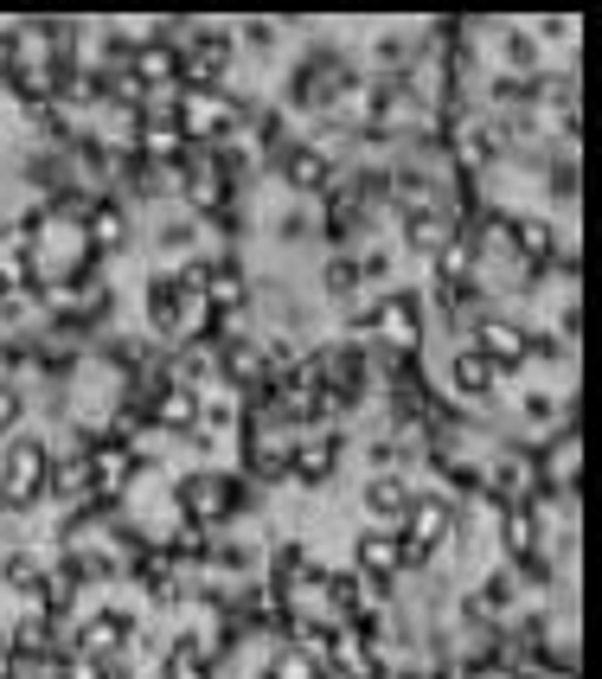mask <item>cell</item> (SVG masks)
<instances>
[{"label": "cell", "mask_w": 602, "mask_h": 679, "mask_svg": "<svg viewBox=\"0 0 602 679\" xmlns=\"http://www.w3.org/2000/svg\"><path fill=\"white\" fill-rule=\"evenodd\" d=\"M46 474H52V449L39 436H20L0 455V513H27L46 500Z\"/></svg>", "instance_id": "cell-1"}, {"label": "cell", "mask_w": 602, "mask_h": 679, "mask_svg": "<svg viewBox=\"0 0 602 679\" xmlns=\"http://www.w3.org/2000/svg\"><path fill=\"white\" fill-rule=\"evenodd\" d=\"M448 525V494H411V513H404V532H397V545H404V564H430L436 551H443Z\"/></svg>", "instance_id": "cell-2"}, {"label": "cell", "mask_w": 602, "mask_h": 679, "mask_svg": "<svg viewBox=\"0 0 602 679\" xmlns=\"http://www.w3.org/2000/svg\"><path fill=\"white\" fill-rule=\"evenodd\" d=\"M199 308V269H167V276H155L148 283V321H155V334H180L186 314Z\"/></svg>", "instance_id": "cell-3"}, {"label": "cell", "mask_w": 602, "mask_h": 679, "mask_svg": "<svg viewBox=\"0 0 602 679\" xmlns=\"http://www.w3.org/2000/svg\"><path fill=\"white\" fill-rule=\"evenodd\" d=\"M237 481L231 474H186L180 481V513L193 525H218V520H231L237 513Z\"/></svg>", "instance_id": "cell-4"}, {"label": "cell", "mask_w": 602, "mask_h": 679, "mask_svg": "<svg viewBox=\"0 0 602 679\" xmlns=\"http://www.w3.org/2000/svg\"><path fill=\"white\" fill-rule=\"evenodd\" d=\"M474 353L506 378V372H520L525 360H532V334H520L513 321H481V327H474Z\"/></svg>", "instance_id": "cell-5"}, {"label": "cell", "mask_w": 602, "mask_h": 679, "mask_svg": "<svg viewBox=\"0 0 602 679\" xmlns=\"http://www.w3.org/2000/svg\"><path fill=\"white\" fill-rule=\"evenodd\" d=\"M135 641V616L129 609H97L90 622H78V653L83 660H109Z\"/></svg>", "instance_id": "cell-6"}, {"label": "cell", "mask_w": 602, "mask_h": 679, "mask_svg": "<svg viewBox=\"0 0 602 679\" xmlns=\"http://www.w3.org/2000/svg\"><path fill=\"white\" fill-rule=\"evenodd\" d=\"M231 122V104L218 90H199V83H180V104H174V129L180 135H211Z\"/></svg>", "instance_id": "cell-7"}, {"label": "cell", "mask_w": 602, "mask_h": 679, "mask_svg": "<svg viewBox=\"0 0 602 679\" xmlns=\"http://www.w3.org/2000/svg\"><path fill=\"white\" fill-rule=\"evenodd\" d=\"M353 564H359V577H372V583H392V577L404 571V545H397V532L366 525V532L353 539Z\"/></svg>", "instance_id": "cell-8"}, {"label": "cell", "mask_w": 602, "mask_h": 679, "mask_svg": "<svg viewBox=\"0 0 602 679\" xmlns=\"http://www.w3.org/2000/svg\"><path fill=\"white\" fill-rule=\"evenodd\" d=\"M366 321H378L392 346H417V340H423V308H417V295H411V288L385 295V302H378V308H372Z\"/></svg>", "instance_id": "cell-9"}, {"label": "cell", "mask_w": 602, "mask_h": 679, "mask_svg": "<svg viewBox=\"0 0 602 679\" xmlns=\"http://www.w3.org/2000/svg\"><path fill=\"white\" fill-rule=\"evenodd\" d=\"M199 417H206V404H199V392H193V385H180V378H174V385H160V392H155V423H160V430L193 436V430H199Z\"/></svg>", "instance_id": "cell-10"}, {"label": "cell", "mask_w": 602, "mask_h": 679, "mask_svg": "<svg viewBox=\"0 0 602 679\" xmlns=\"http://www.w3.org/2000/svg\"><path fill=\"white\" fill-rule=\"evenodd\" d=\"M359 500H366V513L385 525V532H392V525H404V513H411V488H404L397 474H372Z\"/></svg>", "instance_id": "cell-11"}, {"label": "cell", "mask_w": 602, "mask_h": 679, "mask_svg": "<svg viewBox=\"0 0 602 679\" xmlns=\"http://www.w3.org/2000/svg\"><path fill=\"white\" fill-rule=\"evenodd\" d=\"M341 462V443L334 436H308V443H288V474L295 481H327Z\"/></svg>", "instance_id": "cell-12"}, {"label": "cell", "mask_w": 602, "mask_h": 679, "mask_svg": "<svg viewBox=\"0 0 602 679\" xmlns=\"http://www.w3.org/2000/svg\"><path fill=\"white\" fill-rule=\"evenodd\" d=\"M180 46H167V39H155V46H135L129 65H135V83H180Z\"/></svg>", "instance_id": "cell-13"}, {"label": "cell", "mask_w": 602, "mask_h": 679, "mask_svg": "<svg viewBox=\"0 0 602 679\" xmlns=\"http://www.w3.org/2000/svg\"><path fill=\"white\" fill-rule=\"evenodd\" d=\"M283 174H288V186H302V193H327V186H334V160L320 155V148H288Z\"/></svg>", "instance_id": "cell-14"}, {"label": "cell", "mask_w": 602, "mask_h": 679, "mask_svg": "<svg viewBox=\"0 0 602 679\" xmlns=\"http://www.w3.org/2000/svg\"><path fill=\"white\" fill-rule=\"evenodd\" d=\"M448 378H455V392L462 397H494V385H500V372L474 353V346H462L455 360H448Z\"/></svg>", "instance_id": "cell-15"}, {"label": "cell", "mask_w": 602, "mask_h": 679, "mask_svg": "<svg viewBox=\"0 0 602 679\" xmlns=\"http://www.w3.org/2000/svg\"><path fill=\"white\" fill-rule=\"evenodd\" d=\"M122 474H129V449H97L90 462H83V481H90V494H116L122 488Z\"/></svg>", "instance_id": "cell-16"}, {"label": "cell", "mask_w": 602, "mask_h": 679, "mask_svg": "<svg viewBox=\"0 0 602 679\" xmlns=\"http://www.w3.org/2000/svg\"><path fill=\"white\" fill-rule=\"evenodd\" d=\"M468 269H474V244L468 237H443V250H436V276H443L448 295L468 288Z\"/></svg>", "instance_id": "cell-17"}, {"label": "cell", "mask_w": 602, "mask_h": 679, "mask_svg": "<svg viewBox=\"0 0 602 679\" xmlns=\"http://www.w3.org/2000/svg\"><path fill=\"white\" fill-rule=\"evenodd\" d=\"M199 295H206L211 308H237L244 302V276L237 269H199Z\"/></svg>", "instance_id": "cell-18"}, {"label": "cell", "mask_w": 602, "mask_h": 679, "mask_svg": "<svg viewBox=\"0 0 602 679\" xmlns=\"http://www.w3.org/2000/svg\"><path fill=\"white\" fill-rule=\"evenodd\" d=\"M46 494L65 500V506H78V500L90 494V481H83V462H52V474H46Z\"/></svg>", "instance_id": "cell-19"}, {"label": "cell", "mask_w": 602, "mask_h": 679, "mask_svg": "<svg viewBox=\"0 0 602 679\" xmlns=\"http://www.w3.org/2000/svg\"><path fill=\"white\" fill-rule=\"evenodd\" d=\"M443 218H430V211H411V218H404V244H411V250H423V257H436V250H443Z\"/></svg>", "instance_id": "cell-20"}, {"label": "cell", "mask_w": 602, "mask_h": 679, "mask_svg": "<svg viewBox=\"0 0 602 679\" xmlns=\"http://www.w3.org/2000/svg\"><path fill=\"white\" fill-rule=\"evenodd\" d=\"M141 148L155 160H186V135L174 129V122H148V129H141Z\"/></svg>", "instance_id": "cell-21"}, {"label": "cell", "mask_w": 602, "mask_h": 679, "mask_svg": "<svg viewBox=\"0 0 602 679\" xmlns=\"http://www.w3.org/2000/svg\"><path fill=\"white\" fill-rule=\"evenodd\" d=\"M83 232H90V244H122V211L109 206V199H97V206L83 211Z\"/></svg>", "instance_id": "cell-22"}, {"label": "cell", "mask_w": 602, "mask_h": 679, "mask_svg": "<svg viewBox=\"0 0 602 679\" xmlns=\"http://www.w3.org/2000/svg\"><path fill=\"white\" fill-rule=\"evenodd\" d=\"M0 577H7L13 590H27V597H32L46 571H39V558H32V551H7V558H0Z\"/></svg>", "instance_id": "cell-23"}, {"label": "cell", "mask_w": 602, "mask_h": 679, "mask_svg": "<svg viewBox=\"0 0 602 679\" xmlns=\"http://www.w3.org/2000/svg\"><path fill=\"white\" fill-rule=\"evenodd\" d=\"M269 679H334L320 660H308L302 648H283L276 653V667H269Z\"/></svg>", "instance_id": "cell-24"}, {"label": "cell", "mask_w": 602, "mask_h": 679, "mask_svg": "<svg viewBox=\"0 0 602 679\" xmlns=\"http://www.w3.org/2000/svg\"><path fill=\"white\" fill-rule=\"evenodd\" d=\"M500 539H506V551H513V558H525V551H532V513H525V506H506Z\"/></svg>", "instance_id": "cell-25"}, {"label": "cell", "mask_w": 602, "mask_h": 679, "mask_svg": "<svg viewBox=\"0 0 602 679\" xmlns=\"http://www.w3.org/2000/svg\"><path fill=\"white\" fill-rule=\"evenodd\" d=\"M506 232H513V244H520V257H545L551 250V232L545 225H532V218H513Z\"/></svg>", "instance_id": "cell-26"}, {"label": "cell", "mask_w": 602, "mask_h": 679, "mask_svg": "<svg viewBox=\"0 0 602 679\" xmlns=\"http://www.w3.org/2000/svg\"><path fill=\"white\" fill-rule=\"evenodd\" d=\"M506 602H513V577L500 571V577L481 583V602H468V616H481V609H506Z\"/></svg>", "instance_id": "cell-27"}, {"label": "cell", "mask_w": 602, "mask_h": 679, "mask_svg": "<svg viewBox=\"0 0 602 679\" xmlns=\"http://www.w3.org/2000/svg\"><path fill=\"white\" fill-rule=\"evenodd\" d=\"M320 590H327V602H334L341 616H353V602H359V583H353V577H327Z\"/></svg>", "instance_id": "cell-28"}, {"label": "cell", "mask_w": 602, "mask_h": 679, "mask_svg": "<svg viewBox=\"0 0 602 679\" xmlns=\"http://www.w3.org/2000/svg\"><path fill=\"white\" fill-rule=\"evenodd\" d=\"M218 199H225L218 174H211V167H199V174H193V206H218Z\"/></svg>", "instance_id": "cell-29"}, {"label": "cell", "mask_w": 602, "mask_h": 679, "mask_svg": "<svg viewBox=\"0 0 602 679\" xmlns=\"http://www.w3.org/2000/svg\"><path fill=\"white\" fill-rule=\"evenodd\" d=\"M13 648H20V653H46V622H39V616L20 622V628H13Z\"/></svg>", "instance_id": "cell-30"}, {"label": "cell", "mask_w": 602, "mask_h": 679, "mask_svg": "<svg viewBox=\"0 0 602 679\" xmlns=\"http://www.w3.org/2000/svg\"><path fill=\"white\" fill-rule=\"evenodd\" d=\"M13 269H20V237H0V288H13Z\"/></svg>", "instance_id": "cell-31"}, {"label": "cell", "mask_w": 602, "mask_h": 679, "mask_svg": "<svg viewBox=\"0 0 602 679\" xmlns=\"http://www.w3.org/2000/svg\"><path fill=\"white\" fill-rule=\"evenodd\" d=\"M494 488H500V494H520V488H525V469H520V462H500V469H494Z\"/></svg>", "instance_id": "cell-32"}, {"label": "cell", "mask_w": 602, "mask_h": 679, "mask_svg": "<svg viewBox=\"0 0 602 679\" xmlns=\"http://www.w3.org/2000/svg\"><path fill=\"white\" fill-rule=\"evenodd\" d=\"M58 679H109V673H103V660H83L78 653V660H65V673Z\"/></svg>", "instance_id": "cell-33"}, {"label": "cell", "mask_w": 602, "mask_h": 679, "mask_svg": "<svg viewBox=\"0 0 602 679\" xmlns=\"http://www.w3.org/2000/svg\"><path fill=\"white\" fill-rule=\"evenodd\" d=\"M13 423H20V392L0 385V430H13Z\"/></svg>", "instance_id": "cell-34"}, {"label": "cell", "mask_w": 602, "mask_h": 679, "mask_svg": "<svg viewBox=\"0 0 602 679\" xmlns=\"http://www.w3.org/2000/svg\"><path fill=\"white\" fill-rule=\"evenodd\" d=\"M506 58H513V65H532V58H539V46H532L525 32H513V39H506Z\"/></svg>", "instance_id": "cell-35"}, {"label": "cell", "mask_w": 602, "mask_h": 679, "mask_svg": "<svg viewBox=\"0 0 602 679\" xmlns=\"http://www.w3.org/2000/svg\"><path fill=\"white\" fill-rule=\"evenodd\" d=\"M353 276H359L353 263H327V288H341V295H346V288H353Z\"/></svg>", "instance_id": "cell-36"}, {"label": "cell", "mask_w": 602, "mask_h": 679, "mask_svg": "<svg viewBox=\"0 0 602 679\" xmlns=\"http://www.w3.org/2000/svg\"><path fill=\"white\" fill-rule=\"evenodd\" d=\"M551 411H557V404H551V397H545V392H532V397H525V417H532V423H545V417H551Z\"/></svg>", "instance_id": "cell-37"}, {"label": "cell", "mask_w": 602, "mask_h": 679, "mask_svg": "<svg viewBox=\"0 0 602 679\" xmlns=\"http://www.w3.org/2000/svg\"><path fill=\"white\" fill-rule=\"evenodd\" d=\"M174 679H206V673H199V660H174Z\"/></svg>", "instance_id": "cell-38"}]
</instances>
